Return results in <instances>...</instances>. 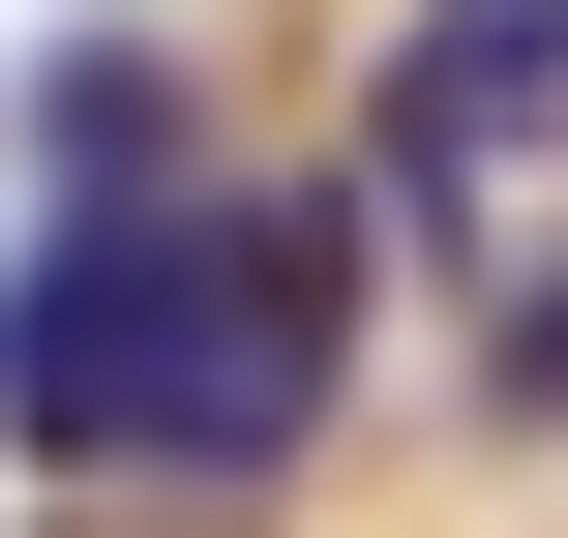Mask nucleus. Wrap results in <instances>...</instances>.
I'll return each instance as SVG.
<instances>
[{"instance_id": "f257e3e1", "label": "nucleus", "mask_w": 568, "mask_h": 538, "mask_svg": "<svg viewBox=\"0 0 568 538\" xmlns=\"http://www.w3.org/2000/svg\"><path fill=\"white\" fill-rule=\"evenodd\" d=\"M180 329H210V180H120V210H60L30 270H0V449H150L180 419Z\"/></svg>"}, {"instance_id": "f03ea898", "label": "nucleus", "mask_w": 568, "mask_h": 538, "mask_svg": "<svg viewBox=\"0 0 568 538\" xmlns=\"http://www.w3.org/2000/svg\"><path fill=\"white\" fill-rule=\"evenodd\" d=\"M329 329H359V210H210V329H180V479H270L329 419Z\"/></svg>"}, {"instance_id": "7ed1b4c3", "label": "nucleus", "mask_w": 568, "mask_h": 538, "mask_svg": "<svg viewBox=\"0 0 568 538\" xmlns=\"http://www.w3.org/2000/svg\"><path fill=\"white\" fill-rule=\"evenodd\" d=\"M539 150H568V0H389V180L479 210Z\"/></svg>"}, {"instance_id": "20e7f679", "label": "nucleus", "mask_w": 568, "mask_h": 538, "mask_svg": "<svg viewBox=\"0 0 568 538\" xmlns=\"http://www.w3.org/2000/svg\"><path fill=\"white\" fill-rule=\"evenodd\" d=\"M509 389H539V419H568V270H539V300H509Z\"/></svg>"}]
</instances>
